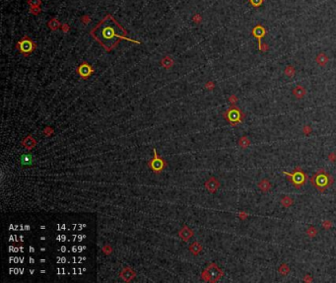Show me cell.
Returning <instances> with one entry per match:
<instances>
[{"mask_svg":"<svg viewBox=\"0 0 336 283\" xmlns=\"http://www.w3.org/2000/svg\"><path fill=\"white\" fill-rule=\"evenodd\" d=\"M126 35L127 32L122 28L120 24L111 15H106L91 31V36L98 42H100L101 46L106 51H110L111 50H114L122 40L131 41L136 42V44H139V41L128 39Z\"/></svg>","mask_w":336,"mask_h":283,"instance_id":"cell-1","label":"cell"},{"mask_svg":"<svg viewBox=\"0 0 336 283\" xmlns=\"http://www.w3.org/2000/svg\"><path fill=\"white\" fill-rule=\"evenodd\" d=\"M333 178L324 170H319L310 179V183L319 193H323L333 184Z\"/></svg>","mask_w":336,"mask_h":283,"instance_id":"cell-2","label":"cell"},{"mask_svg":"<svg viewBox=\"0 0 336 283\" xmlns=\"http://www.w3.org/2000/svg\"><path fill=\"white\" fill-rule=\"evenodd\" d=\"M283 174L290 180L291 184L296 189H301L302 186L306 185L308 181V175L304 171H302L300 166L296 167L292 173H288L286 171H283Z\"/></svg>","mask_w":336,"mask_h":283,"instance_id":"cell-3","label":"cell"},{"mask_svg":"<svg viewBox=\"0 0 336 283\" xmlns=\"http://www.w3.org/2000/svg\"><path fill=\"white\" fill-rule=\"evenodd\" d=\"M223 116L233 126H236L239 124H242L244 120L243 113L236 106H232L231 108H229L223 114Z\"/></svg>","mask_w":336,"mask_h":283,"instance_id":"cell-4","label":"cell"},{"mask_svg":"<svg viewBox=\"0 0 336 283\" xmlns=\"http://www.w3.org/2000/svg\"><path fill=\"white\" fill-rule=\"evenodd\" d=\"M223 276V270L219 268L215 263H211L202 273V277L205 281L216 282Z\"/></svg>","mask_w":336,"mask_h":283,"instance_id":"cell-5","label":"cell"},{"mask_svg":"<svg viewBox=\"0 0 336 283\" xmlns=\"http://www.w3.org/2000/svg\"><path fill=\"white\" fill-rule=\"evenodd\" d=\"M17 49L20 50L22 54H24L25 56H28L30 53H32L36 50V44L31 38L26 36L20 41H18Z\"/></svg>","mask_w":336,"mask_h":283,"instance_id":"cell-6","label":"cell"},{"mask_svg":"<svg viewBox=\"0 0 336 283\" xmlns=\"http://www.w3.org/2000/svg\"><path fill=\"white\" fill-rule=\"evenodd\" d=\"M165 166H166V164H165L164 160L162 158H160V156L157 154V150L154 149V158L149 162V167L155 173H161L164 170Z\"/></svg>","mask_w":336,"mask_h":283,"instance_id":"cell-7","label":"cell"},{"mask_svg":"<svg viewBox=\"0 0 336 283\" xmlns=\"http://www.w3.org/2000/svg\"><path fill=\"white\" fill-rule=\"evenodd\" d=\"M77 72H78V74L81 78L87 79V78H89L91 75H92L94 70H93V68L91 67V65L89 64V63L83 62L79 65V67L77 69Z\"/></svg>","mask_w":336,"mask_h":283,"instance_id":"cell-8","label":"cell"},{"mask_svg":"<svg viewBox=\"0 0 336 283\" xmlns=\"http://www.w3.org/2000/svg\"><path fill=\"white\" fill-rule=\"evenodd\" d=\"M205 188L207 189V190L209 191V193L214 194L217 191V189L220 188V181L216 178L212 177L209 180H207V181L205 183Z\"/></svg>","mask_w":336,"mask_h":283,"instance_id":"cell-9","label":"cell"},{"mask_svg":"<svg viewBox=\"0 0 336 283\" xmlns=\"http://www.w3.org/2000/svg\"><path fill=\"white\" fill-rule=\"evenodd\" d=\"M252 36L254 37V38H256L257 41H258V46H260L262 42H261V39L263 38V37L266 35V30L264 27H262L261 25H257L256 27H254V28L252 29Z\"/></svg>","mask_w":336,"mask_h":283,"instance_id":"cell-10","label":"cell"},{"mask_svg":"<svg viewBox=\"0 0 336 283\" xmlns=\"http://www.w3.org/2000/svg\"><path fill=\"white\" fill-rule=\"evenodd\" d=\"M257 188L261 191H263V193H268V191L271 189L272 185H271V183H270V181L268 179H262V180H260L258 181Z\"/></svg>","mask_w":336,"mask_h":283,"instance_id":"cell-11","label":"cell"},{"mask_svg":"<svg viewBox=\"0 0 336 283\" xmlns=\"http://www.w3.org/2000/svg\"><path fill=\"white\" fill-rule=\"evenodd\" d=\"M292 93H293V96H294L296 99L301 100L306 96L307 91L303 86H301V85H298V86H296L294 89H293Z\"/></svg>","mask_w":336,"mask_h":283,"instance_id":"cell-12","label":"cell"},{"mask_svg":"<svg viewBox=\"0 0 336 283\" xmlns=\"http://www.w3.org/2000/svg\"><path fill=\"white\" fill-rule=\"evenodd\" d=\"M316 62L317 63V65L321 66V67L325 66L328 62L327 54L325 52H319L318 54L317 55V57H316Z\"/></svg>","mask_w":336,"mask_h":283,"instance_id":"cell-13","label":"cell"},{"mask_svg":"<svg viewBox=\"0 0 336 283\" xmlns=\"http://www.w3.org/2000/svg\"><path fill=\"white\" fill-rule=\"evenodd\" d=\"M179 234L180 238L183 239V241H185V242L188 241V240L193 236V232L191 231L188 227H186V226H184L183 229H181Z\"/></svg>","mask_w":336,"mask_h":283,"instance_id":"cell-14","label":"cell"},{"mask_svg":"<svg viewBox=\"0 0 336 283\" xmlns=\"http://www.w3.org/2000/svg\"><path fill=\"white\" fill-rule=\"evenodd\" d=\"M120 275L124 280L129 281L131 278H133V277L135 276V272H133V270L130 268H124L123 270H122Z\"/></svg>","mask_w":336,"mask_h":283,"instance_id":"cell-15","label":"cell"},{"mask_svg":"<svg viewBox=\"0 0 336 283\" xmlns=\"http://www.w3.org/2000/svg\"><path fill=\"white\" fill-rule=\"evenodd\" d=\"M189 250H190V252L192 253L194 255H198V254L201 252V250H202V247H201V245H200L199 243L195 242V243H193L192 245L190 246Z\"/></svg>","mask_w":336,"mask_h":283,"instance_id":"cell-16","label":"cell"},{"mask_svg":"<svg viewBox=\"0 0 336 283\" xmlns=\"http://www.w3.org/2000/svg\"><path fill=\"white\" fill-rule=\"evenodd\" d=\"M280 203L283 205V207L288 208V207H290V206L293 205V203H294V200H293L290 196H284L283 198L281 199Z\"/></svg>","mask_w":336,"mask_h":283,"instance_id":"cell-17","label":"cell"},{"mask_svg":"<svg viewBox=\"0 0 336 283\" xmlns=\"http://www.w3.org/2000/svg\"><path fill=\"white\" fill-rule=\"evenodd\" d=\"M239 145L243 149H247L250 145V140L247 136H243L241 139L239 140Z\"/></svg>","mask_w":336,"mask_h":283,"instance_id":"cell-18","label":"cell"},{"mask_svg":"<svg viewBox=\"0 0 336 283\" xmlns=\"http://www.w3.org/2000/svg\"><path fill=\"white\" fill-rule=\"evenodd\" d=\"M284 73H285V75H286V76L292 78V77H294V75H295V73H296V69L294 68V66H292V65H288V66H286V68H285Z\"/></svg>","mask_w":336,"mask_h":283,"instance_id":"cell-19","label":"cell"},{"mask_svg":"<svg viewBox=\"0 0 336 283\" xmlns=\"http://www.w3.org/2000/svg\"><path fill=\"white\" fill-rule=\"evenodd\" d=\"M278 271H279V273H281L282 275H287L290 272V268H289V265H288V264L283 263L279 268Z\"/></svg>","mask_w":336,"mask_h":283,"instance_id":"cell-20","label":"cell"},{"mask_svg":"<svg viewBox=\"0 0 336 283\" xmlns=\"http://www.w3.org/2000/svg\"><path fill=\"white\" fill-rule=\"evenodd\" d=\"M59 26H60V24L56 19H51L50 21V23H49V27L51 30H57L58 28H59Z\"/></svg>","mask_w":336,"mask_h":283,"instance_id":"cell-21","label":"cell"},{"mask_svg":"<svg viewBox=\"0 0 336 283\" xmlns=\"http://www.w3.org/2000/svg\"><path fill=\"white\" fill-rule=\"evenodd\" d=\"M161 63H162V65H163L164 67H166V68H170V66H172V65L174 64L173 60L170 59V58L169 56L165 57L164 59L162 60V62H161Z\"/></svg>","mask_w":336,"mask_h":283,"instance_id":"cell-22","label":"cell"},{"mask_svg":"<svg viewBox=\"0 0 336 283\" xmlns=\"http://www.w3.org/2000/svg\"><path fill=\"white\" fill-rule=\"evenodd\" d=\"M317 230L316 229V227H313V226L310 227V228H308V230H307V235H308V236L310 237V238H314V237L317 236Z\"/></svg>","mask_w":336,"mask_h":283,"instance_id":"cell-23","label":"cell"},{"mask_svg":"<svg viewBox=\"0 0 336 283\" xmlns=\"http://www.w3.org/2000/svg\"><path fill=\"white\" fill-rule=\"evenodd\" d=\"M22 164L23 165H30L32 163V156L29 154H25L22 156Z\"/></svg>","mask_w":336,"mask_h":283,"instance_id":"cell-24","label":"cell"},{"mask_svg":"<svg viewBox=\"0 0 336 283\" xmlns=\"http://www.w3.org/2000/svg\"><path fill=\"white\" fill-rule=\"evenodd\" d=\"M249 2L253 7H258V6H260L261 4H262L263 0H249Z\"/></svg>","mask_w":336,"mask_h":283,"instance_id":"cell-25","label":"cell"},{"mask_svg":"<svg viewBox=\"0 0 336 283\" xmlns=\"http://www.w3.org/2000/svg\"><path fill=\"white\" fill-rule=\"evenodd\" d=\"M29 4L32 7H40L41 0H29Z\"/></svg>","mask_w":336,"mask_h":283,"instance_id":"cell-26","label":"cell"},{"mask_svg":"<svg viewBox=\"0 0 336 283\" xmlns=\"http://www.w3.org/2000/svg\"><path fill=\"white\" fill-rule=\"evenodd\" d=\"M312 127L310 126V125H305V126H304V128H303V132L304 133H305V134L306 135H308V134H310V133L312 132Z\"/></svg>","mask_w":336,"mask_h":283,"instance_id":"cell-27","label":"cell"},{"mask_svg":"<svg viewBox=\"0 0 336 283\" xmlns=\"http://www.w3.org/2000/svg\"><path fill=\"white\" fill-rule=\"evenodd\" d=\"M31 12L34 15H38L39 13H41V9L39 7H32L31 8Z\"/></svg>","mask_w":336,"mask_h":283,"instance_id":"cell-28","label":"cell"},{"mask_svg":"<svg viewBox=\"0 0 336 283\" xmlns=\"http://www.w3.org/2000/svg\"><path fill=\"white\" fill-rule=\"evenodd\" d=\"M328 160H329V161H331V162L336 161V154H335L334 152L330 153V154L328 155Z\"/></svg>","mask_w":336,"mask_h":283,"instance_id":"cell-29","label":"cell"},{"mask_svg":"<svg viewBox=\"0 0 336 283\" xmlns=\"http://www.w3.org/2000/svg\"><path fill=\"white\" fill-rule=\"evenodd\" d=\"M330 227H331V222H330V221H324L323 222V228L324 229L328 230V229H330Z\"/></svg>","mask_w":336,"mask_h":283,"instance_id":"cell-30","label":"cell"},{"mask_svg":"<svg viewBox=\"0 0 336 283\" xmlns=\"http://www.w3.org/2000/svg\"><path fill=\"white\" fill-rule=\"evenodd\" d=\"M304 281H306V282H312V277L311 275L307 274L305 277H304Z\"/></svg>","mask_w":336,"mask_h":283,"instance_id":"cell-31","label":"cell"},{"mask_svg":"<svg viewBox=\"0 0 336 283\" xmlns=\"http://www.w3.org/2000/svg\"><path fill=\"white\" fill-rule=\"evenodd\" d=\"M230 102H231L232 104H235V103L237 102V97H236V96H235V95L231 96V98H230Z\"/></svg>","mask_w":336,"mask_h":283,"instance_id":"cell-32","label":"cell"}]
</instances>
